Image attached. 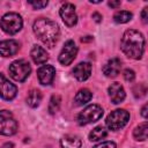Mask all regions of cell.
Segmentation results:
<instances>
[{
  "mask_svg": "<svg viewBox=\"0 0 148 148\" xmlns=\"http://www.w3.org/2000/svg\"><path fill=\"white\" fill-rule=\"evenodd\" d=\"M120 47L128 58L140 59L145 50V37L138 30L128 29L123 35Z\"/></svg>",
  "mask_w": 148,
  "mask_h": 148,
  "instance_id": "6da1fadb",
  "label": "cell"
},
{
  "mask_svg": "<svg viewBox=\"0 0 148 148\" xmlns=\"http://www.w3.org/2000/svg\"><path fill=\"white\" fill-rule=\"evenodd\" d=\"M34 32L46 46L53 47L59 38V27L56 22L49 18H38L34 23Z\"/></svg>",
  "mask_w": 148,
  "mask_h": 148,
  "instance_id": "7a4b0ae2",
  "label": "cell"
},
{
  "mask_svg": "<svg viewBox=\"0 0 148 148\" xmlns=\"http://www.w3.org/2000/svg\"><path fill=\"white\" fill-rule=\"evenodd\" d=\"M22 24H23L22 17L16 13H7L2 16L0 21L1 29L9 35H14L18 32L22 28Z\"/></svg>",
  "mask_w": 148,
  "mask_h": 148,
  "instance_id": "3957f363",
  "label": "cell"
},
{
  "mask_svg": "<svg viewBox=\"0 0 148 148\" xmlns=\"http://www.w3.org/2000/svg\"><path fill=\"white\" fill-rule=\"evenodd\" d=\"M130 120V113L124 109H117L113 110L106 118V126L109 130L118 131L123 128Z\"/></svg>",
  "mask_w": 148,
  "mask_h": 148,
  "instance_id": "277c9868",
  "label": "cell"
},
{
  "mask_svg": "<svg viewBox=\"0 0 148 148\" xmlns=\"http://www.w3.org/2000/svg\"><path fill=\"white\" fill-rule=\"evenodd\" d=\"M8 71H9L10 76L15 81L23 82L29 76V74L31 72V67H30V64L27 60L20 59V60H16V61L12 62L9 65Z\"/></svg>",
  "mask_w": 148,
  "mask_h": 148,
  "instance_id": "5b68a950",
  "label": "cell"
},
{
  "mask_svg": "<svg viewBox=\"0 0 148 148\" xmlns=\"http://www.w3.org/2000/svg\"><path fill=\"white\" fill-rule=\"evenodd\" d=\"M102 116H103V109L97 104H91L79 113L77 123L79 125H87L98 120Z\"/></svg>",
  "mask_w": 148,
  "mask_h": 148,
  "instance_id": "8992f818",
  "label": "cell"
},
{
  "mask_svg": "<svg viewBox=\"0 0 148 148\" xmlns=\"http://www.w3.org/2000/svg\"><path fill=\"white\" fill-rule=\"evenodd\" d=\"M17 132V121L13 117L12 112L7 110L0 111V134L13 135Z\"/></svg>",
  "mask_w": 148,
  "mask_h": 148,
  "instance_id": "52a82bcc",
  "label": "cell"
},
{
  "mask_svg": "<svg viewBox=\"0 0 148 148\" xmlns=\"http://www.w3.org/2000/svg\"><path fill=\"white\" fill-rule=\"evenodd\" d=\"M76 53H77V46L75 45L74 40H72V39L67 40L64 44V47L59 54V62L65 66L71 65L72 61L75 59Z\"/></svg>",
  "mask_w": 148,
  "mask_h": 148,
  "instance_id": "ba28073f",
  "label": "cell"
},
{
  "mask_svg": "<svg viewBox=\"0 0 148 148\" xmlns=\"http://www.w3.org/2000/svg\"><path fill=\"white\" fill-rule=\"evenodd\" d=\"M59 14L62 18V21L65 22V24L67 27H74L77 22V15L75 12V7L73 3L71 2H66L60 7Z\"/></svg>",
  "mask_w": 148,
  "mask_h": 148,
  "instance_id": "9c48e42d",
  "label": "cell"
},
{
  "mask_svg": "<svg viewBox=\"0 0 148 148\" xmlns=\"http://www.w3.org/2000/svg\"><path fill=\"white\" fill-rule=\"evenodd\" d=\"M17 88L10 81H8L2 74H0V97L6 101H10L16 96Z\"/></svg>",
  "mask_w": 148,
  "mask_h": 148,
  "instance_id": "30bf717a",
  "label": "cell"
},
{
  "mask_svg": "<svg viewBox=\"0 0 148 148\" xmlns=\"http://www.w3.org/2000/svg\"><path fill=\"white\" fill-rule=\"evenodd\" d=\"M54 75H56V68L51 65H44L40 68H38V71H37L38 81L43 86L51 84L53 82Z\"/></svg>",
  "mask_w": 148,
  "mask_h": 148,
  "instance_id": "8fae6325",
  "label": "cell"
},
{
  "mask_svg": "<svg viewBox=\"0 0 148 148\" xmlns=\"http://www.w3.org/2000/svg\"><path fill=\"white\" fill-rule=\"evenodd\" d=\"M109 96L113 104H119L125 99V90L119 82H113L109 87Z\"/></svg>",
  "mask_w": 148,
  "mask_h": 148,
  "instance_id": "7c38bea8",
  "label": "cell"
},
{
  "mask_svg": "<svg viewBox=\"0 0 148 148\" xmlns=\"http://www.w3.org/2000/svg\"><path fill=\"white\" fill-rule=\"evenodd\" d=\"M18 50H20V44L14 39H6L0 42V54L3 57H12L16 54Z\"/></svg>",
  "mask_w": 148,
  "mask_h": 148,
  "instance_id": "4fadbf2b",
  "label": "cell"
},
{
  "mask_svg": "<svg viewBox=\"0 0 148 148\" xmlns=\"http://www.w3.org/2000/svg\"><path fill=\"white\" fill-rule=\"evenodd\" d=\"M121 68V60L119 58H112L110 59L103 67V73L108 77H116Z\"/></svg>",
  "mask_w": 148,
  "mask_h": 148,
  "instance_id": "5bb4252c",
  "label": "cell"
},
{
  "mask_svg": "<svg viewBox=\"0 0 148 148\" xmlns=\"http://www.w3.org/2000/svg\"><path fill=\"white\" fill-rule=\"evenodd\" d=\"M91 74V65L89 62H80L73 69V75L79 81H86Z\"/></svg>",
  "mask_w": 148,
  "mask_h": 148,
  "instance_id": "9a60e30c",
  "label": "cell"
},
{
  "mask_svg": "<svg viewBox=\"0 0 148 148\" xmlns=\"http://www.w3.org/2000/svg\"><path fill=\"white\" fill-rule=\"evenodd\" d=\"M30 54H31V58H32L34 62L37 64V65H42V64L46 62L47 59H49V56H47L46 51L39 45H34V47L31 49Z\"/></svg>",
  "mask_w": 148,
  "mask_h": 148,
  "instance_id": "2e32d148",
  "label": "cell"
},
{
  "mask_svg": "<svg viewBox=\"0 0 148 148\" xmlns=\"http://www.w3.org/2000/svg\"><path fill=\"white\" fill-rule=\"evenodd\" d=\"M61 148H80L81 147V140L76 135L67 134L60 140Z\"/></svg>",
  "mask_w": 148,
  "mask_h": 148,
  "instance_id": "e0dca14e",
  "label": "cell"
},
{
  "mask_svg": "<svg viewBox=\"0 0 148 148\" xmlns=\"http://www.w3.org/2000/svg\"><path fill=\"white\" fill-rule=\"evenodd\" d=\"M92 97V94L89 89H81L77 91V94L75 95V104L76 105H83L86 103H88Z\"/></svg>",
  "mask_w": 148,
  "mask_h": 148,
  "instance_id": "ac0fdd59",
  "label": "cell"
},
{
  "mask_svg": "<svg viewBox=\"0 0 148 148\" xmlns=\"http://www.w3.org/2000/svg\"><path fill=\"white\" fill-rule=\"evenodd\" d=\"M42 101V92L37 89H32L30 90V92L28 94V97H27V103L29 106L31 108H36L39 105Z\"/></svg>",
  "mask_w": 148,
  "mask_h": 148,
  "instance_id": "d6986e66",
  "label": "cell"
},
{
  "mask_svg": "<svg viewBox=\"0 0 148 148\" xmlns=\"http://www.w3.org/2000/svg\"><path fill=\"white\" fill-rule=\"evenodd\" d=\"M148 128V125H147V121H143L142 124H140L139 126L135 127L134 132H133V135H134V139L135 140H140V141H143L147 139V130Z\"/></svg>",
  "mask_w": 148,
  "mask_h": 148,
  "instance_id": "ffe728a7",
  "label": "cell"
},
{
  "mask_svg": "<svg viewBox=\"0 0 148 148\" xmlns=\"http://www.w3.org/2000/svg\"><path fill=\"white\" fill-rule=\"evenodd\" d=\"M106 134H108V132L104 127L97 126L89 133V140L90 141H98V140H102L103 138H105Z\"/></svg>",
  "mask_w": 148,
  "mask_h": 148,
  "instance_id": "44dd1931",
  "label": "cell"
},
{
  "mask_svg": "<svg viewBox=\"0 0 148 148\" xmlns=\"http://www.w3.org/2000/svg\"><path fill=\"white\" fill-rule=\"evenodd\" d=\"M132 18V13L128 10H119L113 15V20L117 23H126Z\"/></svg>",
  "mask_w": 148,
  "mask_h": 148,
  "instance_id": "7402d4cb",
  "label": "cell"
},
{
  "mask_svg": "<svg viewBox=\"0 0 148 148\" xmlns=\"http://www.w3.org/2000/svg\"><path fill=\"white\" fill-rule=\"evenodd\" d=\"M60 104H61V98L59 95H53L50 99V104H49V111L51 114L56 113L59 108H60Z\"/></svg>",
  "mask_w": 148,
  "mask_h": 148,
  "instance_id": "603a6c76",
  "label": "cell"
},
{
  "mask_svg": "<svg viewBox=\"0 0 148 148\" xmlns=\"http://www.w3.org/2000/svg\"><path fill=\"white\" fill-rule=\"evenodd\" d=\"M146 92H147V88H146V86L143 83H139L133 88V94H134V96L136 98H140V97L145 96Z\"/></svg>",
  "mask_w": 148,
  "mask_h": 148,
  "instance_id": "cb8c5ba5",
  "label": "cell"
},
{
  "mask_svg": "<svg viewBox=\"0 0 148 148\" xmlns=\"http://www.w3.org/2000/svg\"><path fill=\"white\" fill-rule=\"evenodd\" d=\"M124 79H125V81H127V82L134 81V79H135V73H134V71H132V69H130V68L125 69V71H124Z\"/></svg>",
  "mask_w": 148,
  "mask_h": 148,
  "instance_id": "d4e9b609",
  "label": "cell"
},
{
  "mask_svg": "<svg viewBox=\"0 0 148 148\" xmlns=\"http://www.w3.org/2000/svg\"><path fill=\"white\" fill-rule=\"evenodd\" d=\"M92 148H116V143L112 142V141H104V142H101V143L96 145Z\"/></svg>",
  "mask_w": 148,
  "mask_h": 148,
  "instance_id": "484cf974",
  "label": "cell"
},
{
  "mask_svg": "<svg viewBox=\"0 0 148 148\" xmlns=\"http://www.w3.org/2000/svg\"><path fill=\"white\" fill-rule=\"evenodd\" d=\"M29 3L35 8V9H40L47 6V1H29Z\"/></svg>",
  "mask_w": 148,
  "mask_h": 148,
  "instance_id": "4316f807",
  "label": "cell"
},
{
  "mask_svg": "<svg viewBox=\"0 0 148 148\" xmlns=\"http://www.w3.org/2000/svg\"><path fill=\"white\" fill-rule=\"evenodd\" d=\"M147 9H148V8H143L142 14H141V17H142V22H143V23H147V22H148V20H147Z\"/></svg>",
  "mask_w": 148,
  "mask_h": 148,
  "instance_id": "83f0119b",
  "label": "cell"
},
{
  "mask_svg": "<svg viewBox=\"0 0 148 148\" xmlns=\"http://www.w3.org/2000/svg\"><path fill=\"white\" fill-rule=\"evenodd\" d=\"M120 3H121L120 1H109V6L112 7V8H117V7H119Z\"/></svg>",
  "mask_w": 148,
  "mask_h": 148,
  "instance_id": "f1b7e54d",
  "label": "cell"
},
{
  "mask_svg": "<svg viewBox=\"0 0 148 148\" xmlns=\"http://www.w3.org/2000/svg\"><path fill=\"white\" fill-rule=\"evenodd\" d=\"M141 114L143 118H147V104H145L142 106V110H141Z\"/></svg>",
  "mask_w": 148,
  "mask_h": 148,
  "instance_id": "f546056e",
  "label": "cell"
},
{
  "mask_svg": "<svg viewBox=\"0 0 148 148\" xmlns=\"http://www.w3.org/2000/svg\"><path fill=\"white\" fill-rule=\"evenodd\" d=\"M92 18H95V21H96V22H101L102 16H101L98 13H94V14H92Z\"/></svg>",
  "mask_w": 148,
  "mask_h": 148,
  "instance_id": "4dcf8cb0",
  "label": "cell"
},
{
  "mask_svg": "<svg viewBox=\"0 0 148 148\" xmlns=\"http://www.w3.org/2000/svg\"><path fill=\"white\" fill-rule=\"evenodd\" d=\"M14 147V145L12 143V142H6V143H3L0 148H13Z\"/></svg>",
  "mask_w": 148,
  "mask_h": 148,
  "instance_id": "1f68e13d",
  "label": "cell"
}]
</instances>
